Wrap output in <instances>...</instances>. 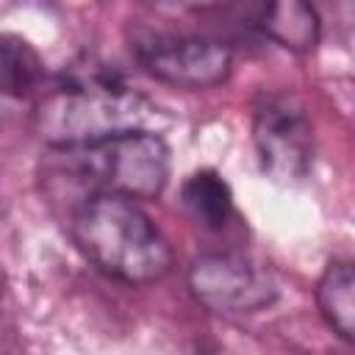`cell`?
Segmentation results:
<instances>
[{
  "label": "cell",
  "instance_id": "obj_1",
  "mask_svg": "<svg viewBox=\"0 0 355 355\" xmlns=\"http://www.w3.org/2000/svg\"><path fill=\"white\" fill-rule=\"evenodd\" d=\"M153 116L155 105L141 92L130 89L114 72L92 69L42 89L33 108V130L55 150L130 130H150Z\"/></svg>",
  "mask_w": 355,
  "mask_h": 355
},
{
  "label": "cell",
  "instance_id": "obj_2",
  "mask_svg": "<svg viewBox=\"0 0 355 355\" xmlns=\"http://www.w3.org/2000/svg\"><path fill=\"white\" fill-rule=\"evenodd\" d=\"M72 241L108 277L144 286L155 283L172 269V247L155 222L122 194H89L78 202L72 222Z\"/></svg>",
  "mask_w": 355,
  "mask_h": 355
},
{
  "label": "cell",
  "instance_id": "obj_3",
  "mask_svg": "<svg viewBox=\"0 0 355 355\" xmlns=\"http://www.w3.org/2000/svg\"><path fill=\"white\" fill-rule=\"evenodd\" d=\"M55 166L89 194L153 200L169 180V147L155 130H130L92 144L55 147Z\"/></svg>",
  "mask_w": 355,
  "mask_h": 355
},
{
  "label": "cell",
  "instance_id": "obj_4",
  "mask_svg": "<svg viewBox=\"0 0 355 355\" xmlns=\"http://www.w3.org/2000/svg\"><path fill=\"white\" fill-rule=\"evenodd\" d=\"M252 144L261 172L277 186L300 183L313 161V125L291 94H263L252 114Z\"/></svg>",
  "mask_w": 355,
  "mask_h": 355
},
{
  "label": "cell",
  "instance_id": "obj_5",
  "mask_svg": "<svg viewBox=\"0 0 355 355\" xmlns=\"http://www.w3.org/2000/svg\"><path fill=\"white\" fill-rule=\"evenodd\" d=\"M189 291L202 308L239 316L272 305L277 280L261 261L244 252H208L189 266Z\"/></svg>",
  "mask_w": 355,
  "mask_h": 355
},
{
  "label": "cell",
  "instance_id": "obj_6",
  "mask_svg": "<svg viewBox=\"0 0 355 355\" xmlns=\"http://www.w3.org/2000/svg\"><path fill=\"white\" fill-rule=\"evenodd\" d=\"M144 69L161 83L178 89H214L230 78L233 53L227 44L216 39L200 36H178V39H155L139 50Z\"/></svg>",
  "mask_w": 355,
  "mask_h": 355
},
{
  "label": "cell",
  "instance_id": "obj_7",
  "mask_svg": "<svg viewBox=\"0 0 355 355\" xmlns=\"http://www.w3.org/2000/svg\"><path fill=\"white\" fill-rule=\"evenodd\" d=\"M241 11L252 28L286 50L308 53L319 42V19L311 0H241Z\"/></svg>",
  "mask_w": 355,
  "mask_h": 355
},
{
  "label": "cell",
  "instance_id": "obj_8",
  "mask_svg": "<svg viewBox=\"0 0 355 355\" xmlns=\"http://www.w3.org/2000/svg\"><path fill=\"white\" fill-rule=\"evenodd\" d=\"M180 200L189 216L208 230H222L233 216V191L214 169H197L189 175L180 189Z\"/></svg>",
  "mask_w": 355,
  "mask_h": 355
},
{
  "label": "cell",
  "instance_id": "obj_9",
  "mask_svg": "<svg viewBox=\"0 0 355 355\" xmlns=\"http://www.w3.org/2000/svg\"><path fill=\"white\" fill-rule=\"evenodd\" d=\"M316 302L324 322L344 338H355V275L349 261H330L316 283Z\"/></svg>",
  "mask_w": 355,
  "mask_h": 355
},
{
  "label": "cell",
  "instance_id": "obj_10",
  "mask_svg": "<svg viewBox=\"0 0 355 355\" xmlns=\"http://www.w3.org/2000/svg\"><path fill=\"white\" fill-rule=\"evenodd\" d=\"M44 83V64L36 47L17 36L0 33V94L28 97Z\"/></svg>",
  "mask_w": 355,
  "mask_h": 355
},
{
  "label": "cell",
  "instance_id": "obj_11",
  "mask_svg": "<svg viewBox=\"0 0 355 355\" xmlns=\"http://www.w3.org/2000/svg\"><path fill=\"white\" fill-rule=\"evenodd\" d=\"M183 8L205 14V11H216V8H241V0H178Z\"/></svg>",
  "mask_w": 355,
  "mask_h": 355
}]
</instances>
